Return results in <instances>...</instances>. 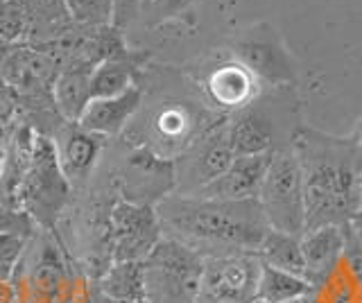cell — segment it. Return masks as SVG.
Instances as JSON below:
<instances>
[{"label": "cell", "instance_id": "6da1fadb", "mask_svg": "<svg viewBox=\"0 0 362 303\" xmlns=\"http://www.w3.org/2000/svg\"><path fill=\"white\" fill-rule=\"evenodd\" d=\"M290 148L301 167L305 231L346 224L360 208L358 177L362 150L354 136H333L299 125L292 133Z\"/></svg>", "mask_w": 362, "mask_h": 303}, {"label": "cell", "instance_id": "7a4b0ae2", "mask_svg": "<svg viewBox=\"0 0 362 303\" xmlns=\"http://www.w3.org/2000/svg\"><path fill=\"white\" fill-rule=\"evenodd\" d=\"M161 229L199 256L256 254L269 231L258 199L224 201L195 195H168L156 204Z\"/></svg>", "mask_w": 362, "mask_h": 303}, {"label": "cell", "instance_id": "3957f363", "mask_svg": "<svg viewBox=\"0 0 362 303\" xmlns=\"http://www.w3.org/2000/svg\"><path fill=\"white\" fill-rule=\"evenodd\" d=\"M204 256L175 238H161L143 261L145 303H199Z\"/></svg>", "mask_w": 362, "mask_h": 303}, {"label": "cell", "instance_id": "277c9868", "mask_svg": "<svg viewBox=\"0 0 362 303\" xmlns=\"http://www.w3.org/2000/svg\"><path fill=\"white\" fill-rule=\"evenodd\" d=\"M258 204L263 208L269 229L292 235L305 233L303 179L290 145L272 154L265 182L258 193Z\"/></svg>", "mask_w": 362, "mask_h": 303}, {"label": "cell", "instance_id": "5b68a950", "mask_svg": "<svg viewBox=\"0 0 362 303\" xmlns=\"http://www.w3.org/2000/svg\"><path fill=\"white\" fill-rule=\"evenodd\" d=\"M233 59L256 77L258 84L283 88L297 84V69L283 37L272 23L247 28L233 43Z\"/></svg>", "mask_w": 362, "mask_h": 303}, {"label": "cell", "instance_id": "8992f818", "mask_svg": "<svg viewBox=\"0 0 362 303\" xmlns=\"http://www.w3.org/2000/svg\"><path fill=\"white\" fill-rule=\"evenodd\" d=\"M66 199V177L57 159L54 143L48 138L34 141L32 159L21 184V208L32 220L50 227Z\"/></svg>", "mask_w": 362, "mask_h": 303}, {"label": "cell", "instance_id": "52a82bcc", "mask_svg": "<svg viewBox=\"0 0 362 303\" xmlns=\"http://www.w3.org/2000/svg\"><path fill=\"white\" fill-rule=\"evenodd\" d=\"M235 159L233 148L229 143V131H226V118L215 122L192 141L184 156L175 161V177L181 195H195L204 186L215 182L220 174L226 172Z\"/></svg>", "mask_w": 362, "mask_h": 303}, {"label": "cell", "instance_id": "ba28073f", "mask_svg": "<svg viewBox=\"0 0 362 303\" xmlns=\"http://www.w3.org/2000/svg\"><path fill=\"white\" fill-rule=\"evenodd\" d=\"M260 276L256 254L204 258L199 303H254Z\"/></svg>", "mask_w": 362, "mask_h": 303}, {"label": "cell", "instance_id": "9c48e42d", "mask_svg": "<svg viewBox=\"0 0 362 303\" xmlns=\"http://www.w3.org/2000/svg\"><path fill=\"white\" fill-rule=\"evenodd\" d=\"M161 222L152 206L118 201L111 210L113 263H143L163 238Z\"/></svg>", "mask_w": 362, "mask_h": 303}, {"label": "cell", "instance_id": "30bf717a", "mask_svg": "<svg viewBox=\"0 0 362 303\" xmlns=\"http://www.w3.org/2000/svg\"><path fill=\"white\" fill-rule=\"evenodd\" d=\"M226 131H229V143L235 156H252L276 152L279 148V131L276 118L269 107H263L254 100L240 111H233L226 118Z\"/></svg>", "mask_w": 362, "mask_h": 303}, {"label": "cell", "instance_id": "8fae6325", "mask_svg": "<svg viewBox=\"0 0 362 303\" xmlns=\"http://www.w3.org/2000/svg\"><path fill=\"white\" fill-rule=\"evenodd\" d=\"M272 154H252V156H235L233 163L226 167L215 182L204 186L195 197L204 199H224V201H243V199H258L260 186L265 182V172L269 167Z\"/></svg>", "mask_w": 362, "mask_h": 303}, {"label": "cell", "instance_id": "7c38bea8", "mask_svg": "<svg viewBox=\"0 0 362 303\" xmlns=\"http://www.w3.org/2000/svg\"><path fill=\"white\" fill-rule=\"evenodd\" d=\"M3 82L23 95H37L48 91L52 95V86L57 80V64L48 52L32 48H14L3 59Z\"/></svg>", "mask_w": 362, "mask_h": 303}, {"label": "cell", "instance_id": "4fadbf2b", "mask_svg": "<svg viewBox=\"0 0 362 303\" xmlns=\"http://www.w3.org/2000/svg\"><path fill=\"white\" fill-rule=\"evenodd\" d=\"M346 233L344 224H328L301 235V254L305 263V280L313 290L320 287L344 261Z\"/></svg>", "mask_w": 362, "mask_h": 303}, {"label": "cell", "instance_id": "5bb4252c", "mask_svg": "<svg viewBox=\"0 0 362 303\" xmlns=\"http://www.w3.org/2000/svg\"><path fill=\"white\" fill-rule=\"evenodd\" d=\"M204 88H206L211 102L222 111H229V114L252 105L258 95L256 77L235 59L215 66L204 82Z\"/></svg>", "mask_w": 362, "mask_h": 303}, {"label": "cell", "instance_id": "9a60e30c", "mask_svg": "<svg viewBox=\"0 0 362 303\" xmlns=\"http://www.w3.org/2000/svg\"><path fill=\"white\" fill-rule=\"evenodd\" d=\"M139 107H141V91L132 86L129 91H124L116 97L90 100V105L86 107L77 125L90 133H98V136H113V133H118L127 125L129 118L139 111Z\"/></svg>", "mask_w": 362, "mask_h": 303}, {"label": "cell", "instance_id": "2e32d148", "mask_svg": "<svg viewBox=\"0 0 362 303\" xmlns=\"http://www.w3.org/2000/svg\"><path fill=\"white\" fill-rule=\"evenodd\" d=\"M100 138L102 136L86 131L77 122H68V127L59 133V141L54 143L57 159L66 179L75 182L90 172L100 154Z\"/></svg>", "mask_w": 362, "mask_h": 303}, {"label": "cell", "instance_id": "e0dca14e", "mask_svg": "<svg viewBox=\"0 0 362 303\" xmlns=\"http://www.w3.org/2000/svg\"><path fill=\"white\" fill-rule=\"evenodd\" d=\"M93 100L90 93V69H66L57 75L52 86V102L66 122H79Z\"/></svg>", "mask_w": 362, "mask_h": 303}, {"label": "cell", "instance_id": "ac0fdd59", "mask_svg": "<svg viewBox=\"0 0 362 303\" xmlns=\"http://www.w3.org/2000/svg\"><path fill=\"white\" fill-rule=\"evenodd\" d=\"M258 261L263 265H269L281 272H288L294 276L305 278V263L301 254V235L283 233L269 229L260 249L256 251Z\"/></svg>", "mask_w": 362, "mask_h": 303}, {"label": "cell", "instance_id": "d6986e66", "mask_svg": "<svg viewBox=\"0 0 362 303\" xmlns=\"http://www.w3.org/2000/svg\"><path fill=\"white\" fill-rule=\"evenodd\" d=\"M64 285H66V274H64L62 258L57 254L54 246L45 244L43 251L37 258V263L30 269L28 287L32 292V299L39 303L57 301V299H62Z\"/></svg>", "mask_w": 362, "mask_h": 303}, {"label": "cell", "instance_id": "ffe728a7", "mask_svg": "<svg viewBox=\"0 0 362 303\" xmlns=\"http://www.w3.org/2000/svg\"><path fill=\"white\" fill-rule=\"evenodd\" d=\"M102 290L116 303H145L143 263H113L102 276Z\"/></svg>", "mask_w": 362, "mask_h": 303}, {"label": "cell", "instance_id": "44dd1931", "mask_svg": "<svg viewBox=\"0 0 362 303\" xmlns=\"http://www.w3.org/2000/svg\"><path fill=\"white\" fill-rule=\"evenodd\" d=\"M310 292H313V287L308 285L305 278L281 272V269H274V267L260 263L256 299L265 301V303H281V301L308 297Z\"/></svg>", "mask_w": 362, "mask_h": 303}, {"label": "cell", "instance_id": "7402d4cb", "mask_svg": "<svg viewBox=\"0 0 362 303\" xmlns=\"http://www.w3.org/2000/svg\"><path fill=\"white\" fill-rule=\"evenodd\" d=\"M132 86H134V69L120 57L98 61L90 69V93H93V100L116 97L124 91H129Z\"/></svg>", "mask_w": 362, "mask_h": 303}, {"label": "cell", "instance_id": "603a6c76", "mask_svg": "<svg viewBox=\"0 0 362 303\" xmlns=\"http://www.w3.org/2000/svg\"><path fill=\"white\" fill-rule=\"evenodd\" d=\"M64 5L73 20L90 28H107L116 16L113 0H64Z\"/></svg>", "mask_w": 362, "mask_h": 303}, {"label": "cell", "instance_id": "cb8c5ba5", "mask_svg": "<svg viewBox=\"0 0 362 303\" xmlns=\"http://www.w3.org/2000/svg\"><path fill=\"white\" fill-rule=\"evenodd\" d=\"M28 32V9L23 0H0V41L18 43Z\"/></svg>", "mask_w": 362, "mask_h": 303}, {"label": "cell", "instance_id": "d4e9b609", "mask_svg": "<svg viewBox=\"0 0 362 303\" xmlns=\"http://www.w3.org/2000/svg\"><path fill=\"white\" fill-rule=\"evenodd\" d=\"M156 131L158 136L165 138V141H181V138H188L190 133V116L186 109L181 107H168L163 109L161 114L156 118Z\"/></svg>", "mask_w": 362, "mask_h": 303}, {"label": "cell", "instance_id": "484cf974", "mask_svg": "<svg viewBox=\"0 0 362 303\" xmlns=\"http://www.w3.org/2000/svg\"><path fill=\"white\" fill-rule=\"evenodd\" d=\"M25 240L16 233H0V280H7L16 272V267L25 251Z\"/></svg>", "mask_w": 362, "mask_h": 303}, {"label": "cell", "instance_id": "4316f807", "mask_svg": "<svg viewBox=\"0 0 362 303\" xmlns=\"http://www.w3.org/2000/svg\"><path fill=\"white\" fill-rule=\"evenodd\" d=\"M0 233H16L28 238L32 233V218L21 208H9L0 204Z\"/></svg>", "mask_w": 362, "mask_h": 303}, {"label": "cell", "instance_id": "83f0119b", "mask_svg": "<svg viewBox=\"0 0 362 303\" xmlns=\"http://www.w3.org/2000/svg\"><path fill=\"white\" fill-rule=\"evenodd\" d=\"M195 0H154V9L161 16H175L179 12H184V9H188Z\"/></svg>", "mask_w": 362, "mask_h": 303}, {"label": "cell", "instance_id": "f1b7e54d", "mask_svg": "<svg viewBox=\"0 0 362 303\" xmlns=\"http://www.w3.org/2000/svg\"><path fill=\"white\" fill-rule=\"evenodd\" d=\"M344 227H346V233L354 238V242L362 246V208H358L354 215L349 218V222L344 224Z\"/></svg>", "mask_w": 362, "mask_h": 303}, {"label": "cell", "instance_id": "f546056e", "mask_svg": "<svg viewBox=\"0 0 362 303\" xmlns=\"http://www.w3.org/2000/svg\"><path fill=\"white\" fill-rule=\"evenodd\" d=\"M9 122H11V109L5 107V102H0V143H3L5 136H7Z\"/></svg>", "mask_w": 362, "mask_h": 303}, {"label": "cell", "instance_id": "4dcf8cb0", "mask_svg": "<svg viewBox=\"0 0 362 303\" xmlns=\"http://www.w3.org/2000/svg\"><path fill=\"white\" fill-rule=\"evenodd\" d=\"M5 161H7V150H5V145L0 143V177H3V170H5Z\"/></svg>", "mask_w": 362, "mask_h": 303}, {"label": "cell", "instance_id": "1f68e13d", "mask_svg": "<svg viewBox=\"0 0 362 303\" xmlns=\"http://www.w3.org/2000/svg\"><path fill=\"white\" fill-rule=\"evenodd\" d=\"M358 199H360V208H362V167H360V177H358Z\"/></svg>", "mask_w": 362, "mask_h": 303}, {"label": "cell", "instance_id": "d6a6232c", "mask_svg": "<svg viewBox=\"0 0 362 303\" xmlns=\"http://www.w3.org/2000/svg\"><path fill=\"white\" fill-rule=\"evenodd\" d=\"M281 303H308V297H299V299H290V301H281Z\"/></svg>", "mask_w": 362, "mask_h": 303}, {"label": "cell", "instance_id": "836d02e7", "mask_svg": "<svg viewBox=\"0 0 362 303\" xmlns=\"http://www.w3.org/2000/svg\"><path fill=\"white\" fill-rule=\"evenodd\" d=\"M356 138H358V145H360V150H362V122H360V127L356 131Z\"/></svg>", "mask_w": 362, "mask_h": 303}, {"label": "cell", "instance_id": "e575fe53", "mask_svg": "<svg viewBox=\"0 0 362 303\" xmlns=\"http://www.w3.org/2000/svg\"><path fill=\"white\" fill-rule=\"evenodd\" d=\"M139 3H145V5H152L154 0H139Z\"/></svg>", "mask_w": 362, "mask_h": 303}, {"label": "cell", "instance_id": "d590c367", "mask_svg": "<svg viewBox=\"0 0 362 303\" xmlns=\"http://www.w3.org/2000/svg\"><path fill=\"white\" fill-rule=\"evenodd\" d=\"M360 303H362V299H360Z\"/></svg>", "mask_w": 362, "mask_h": 303}]
</instances>
